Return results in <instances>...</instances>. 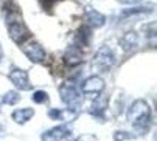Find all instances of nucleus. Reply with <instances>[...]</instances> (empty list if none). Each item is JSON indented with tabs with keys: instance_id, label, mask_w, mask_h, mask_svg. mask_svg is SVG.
Returning <instances> with one entry per match:
<instances>
[{
	"instance_id": "obj_7",
	"label": "nucleus",
	"mask_w": 157,
	"mask_h": 141,
	"mask_svg": "<svg viewBox=\"0 0 157 141\" xmlns=\"http://www.w3.org/2000/svg\"><path fill=\"white\" fill-rule=\"evenodd\" d=\"M10 81L16 85V88L22 90V91H27V90H31V84H30V79H28V73L22 68H13L10 72Z\"/></svg>"
},
{
	"instance_id": "obj_16",
	"label": "nucleus",
	"mask_w": 157,
	"mask_h": 141,
	"mask_svg": "<svg viewBox=\"0 0 157 141\" xmlns=\"http://www.w3.org/2000/svg\"><path fill=\"white\" fill-rule=\"evenodd\" d=\"M149 9L146 8H128V9H123L120 13V17L121 19H126V17H131V16H139V14H148Z\"/></svg>"
},
{
	"instance_id": "obj_11",
	"label": "nucleus",
	"mask_w": 157,
	"mask_h": 141,
	"mask_svg": "<svg viewBox=\"0 0 157 141\" xmlns=\"http://www.w3.org/2000/svg\"><path fill=\"white\" fill-rule=\"evenodd\" d=\"M86 22H87V25L92 27V28H101L106 23V17L97 9L87 8L86 9Z\"/></svg>"
},
{
	"instance_id": "obj_8",
	"label": "nucleus",
	"mask_w": 157,
	"mask_h": 141,
	"mask_svg": "<svg viewBox=\"0 0 157 141\" xmlns=\"http://www.w3.org/2000/svg\"><path fill=\"white\" fill-rule=\"evenodd\" d=\"M70 133L72 132L67 126H56V127L48 129L47 132H44L40 139L42 141H62L67 136H70Z\"/></svg>"
},
{
	"instance_id": "obj_15",
	"label": "nucleus",
	"mask_w": 157,
	"mask_h": 141,
	"mask_svg": "<svg viewBox=\"0 0 157 141\" xmlns=\"http://www.w3.org/2000/svg\"><path fill=\"white\" fill-rule=\"evenodd\" d=\"M89 40H90V30L86 28V27H81L78 30L76 36H75V45H78V46L82 48V46H86L89 43Z\"/></svg>"
},
{
	"instance_id": "obj_2",
	"label": "nucleus",
	"mask_w": 157,
	"mask_h": 141,
	"mask_svg": "<svg viewBox=\"0 0 157 141\" xmlns=\"http://www.w3.org/2000/svg\"><path fill=\"white\" fill-rule=\"evenodd\" d=\"M5 20H6L8 34L16 43L22 45L25 42V39L30 37V31H28V28H27L25 22H24V19H22L17 8L5 9Z\"/></svg>"
},
{
	"instance_id": "obj_6",
	"label": "nucleus",
	"mask_w": 157,
	"mask_h": 141,
	"mask_svg": "<svg viewBox=\"0 0 157 141\" xmlns=\"http://www.w3.org/2000/svg\"><path fill=\"white\" fill-rule=\"evenodd\" d=\"M81 90L87 96H97L104 90V81L100 76H89L84 79Z\"/></svg>"
},
{
	"instance_id": "obj_18",
	"label": "nucleus",
	"mask_w": 157,
	"mask_h": 141,
	"mask_svg": "<svg viewBox=\"0 0 157 141\" xmlns=\"http://www.w3.org/2000/svg\"><path fill=\"white\" fill-rule=\"evenodd\" d=\"M19 101H20V96H19V93L14 91V90L6 91L5 96H3V102H5L6 106H14V104L19 102Z\"/></svg>"
},
{
	"instance_id": "obj_21",
	"label": "nucleus",
	"mask_w": 157,
	"mask_h": 141,
	"mask_svg": "<svg viewBox=\"0 0 157 141\" xmlns=\"http://www.w3.org/2000/svg\"><path fill=\"white\" fill-rule=\"evenodd\" d=\"M2 58H3V50H2V45H0V61H2Z\"/></svg>"
},
{
	"instance_id": "obj_9",
	"label": "nucleus",
	"mask_w": 157,
	"mask_h": 141,
	"mask_svg": "<svg viewBox=\"0 0 157 141\" xmlns=\"http://www.w3.org/2000/svg\"><path fill=\"white\" fill-rule=\"evenodd\" d=\"M82 58H84V53H82V48L78 45H70L69 48H67L65 54H64V62L65 65L69 67H76L82 62Z\"/></svg>"
},
{
	"instance_id": "obj_22",
	"label": "nucleus",
	"mask_w": 157,
	"mask_h": 141,
	"mask_svg": "<svg viewBox=\"0 0 157 141\" xmlns=\"http://www.w3.org/2000/svg\"><path fill=\"white\" fill-rule=\"evenodd\" d=\"M73 141H79V138H76V139H73Z\"/></svg>"
},
{
	"instance_id": "obj_20",
	"label": "nucleus",
	"mask_w": 157,
	"mask_h": 141,
	"mask_svg": "<svg viewBox=\"0 0 157 141\" xmlns=\"http://www.w3.org/2000/svg\"><path fill=\"white\" fill-rule=\"evenodd\" d=\"M118 2H121V3H124V5H137L140 0H118Z\"/></svg>"
},
{
	"instance_id": "obj_5",
	"label": "nucleus",
	"mask_w": 157,
	"mask_h": 141,
	"mask_svg": "<svg viewBox=\"0 0 157 141\" xmlns=\"http://www.w3.org/2000/svg\"><path fill=\"white\" fill-rule=\"evenodd\" d=\"M22 51H24V54L34 64H39L45 59V50L40 46V43L33 42V40L22 45Z\"/></svg>"
},
{
	"instance_id": "obj_13",
	"label": "nucleus",
	"mask_w": 157,
	"mask_h": 141,
	"mask_svg": "<svg viewBox=\"0 0 157 141\" xmlns=\"http://www.w3.org/2000/svg\"><path fill=\"white\" fill-rule=\"evenodd\" d=\"M106 109H107V98H106V96H97L95 102L92 104V107H90V110H89V112H90L95 118L103 120Z\"/></svg>"
},
{
	"instance_id": "obj_4",
	"label": "nucleus",
	"mask_w": 157,
	"mask_h": 141,
	"mask_svg": "<svg viewBox=\"0 0 157 141\" xmlns=\"http://www.w3.org/2000/svg\"><path fill=\"white\" fill-rule=\"evenodd\" d=\"M117 58H115V53L112 48H109V46H101V48L97 51L95 54V65L101 70V72H107V70H110L112 67H114Z\"/></svg>"
},
{
	"instance_id": "obj_17",
	"label": "nucleus",
	"mask_w": 157,
	"mask_h": 141,
	"mask_svg": "<svg viewBox=\"0 0 157 141\" xmlns=\"http://www.w3.org/2000/svg\"><path fill=\"white\" fill-rule=\"evenodd\" d=\"M31 101H33L34 104H45V102L48 101V93L44 91V90H37V91L33 93Z\"/></svg>"
},
{
	"instance_id": "obj_3",
	"label": "nucleus",
	"mask_w": 157,
	"mask_h": 141,
	"mask_svg": "<svg viewBox=\"0 0 157 141\" xmlns=\"http://www.w3.org/2000/svg\"><path fill=\"white\" fill-rule=\"evenodd\" d=\"M59 95L61 99L65 106H69V109H75L78 110V106L81 104V93L78 90V87L75 85V82H64L59 87Z\"/></svg>"
},
{
	"instance_id": "obj_14",
	"label": "nucleus",
	"mask_w": 157,
	"mask_h": 141,
	"mask_svg": "<svg viewBox=\"0 0 157 141\" xmlns=\"http://www.w3.org/2000/svg\"><path fill=\"white\" fill-rule=\"evenodd\" d=\"M120 43H121L124 51H131L134 48H137V46H139V36H137V33H134V31L126 33L120 39Z\"/></svg>"
},
{
	"instance_id": "obj_19",
	"label": "nucleus",
	"mask_w": 157,
	"mask_h": 141,
	"mask_svg": "<svg viewBox=\"0 0 157 141\" xmlns=\"http://www.w3.org/2000/svg\"><path fill=\"white\" fill-rule=\"evenodd\" d=\"M131 138H134V135L128 133L124 130H117L114 133V141H124V139H131Z\"/></svg>"
},
{
	"instance_id": "obj_10",
	"label": "nucleus",
	"mask_w": 157,
	"mask_h": 141,
	"mask_svg": "<svg viewBox=\"0 0 157 141\" xmlns=\"http://www.w3.org/2000/svg\"><path fill=\"white\" fill-rule=\"evenodd\" d=\"M48 116L53 121L69 123V121L75 120L78 116V110H75V109H50L48 110Z\"/></svg>"
},
{
	"instance_id": "obj_1",
	"label": "nucleus",
	"mask_w": 157,
	"mask_h": 141,
	"mask_svg": "<svg viewBox=\"0 0 157 141\" xmlns=\"http://www.w3.org/2000/svg\"><path fill=\"white\" fill-rule=\"evenodd\" d=\"M128 121L139 132H146L151 123V109L145 99H136L128 109Z\"/></svg>"
},
{
	"instance_id": "obj_12",
	"label": "nucleus",
	"mask_w": 157,
	"mask_h": 141,
	"mask_svg": "<svg viewBox=\"0 0 157 141\" xmlns=\"http://www.w3.org/2000/svg\"><path fill=\"white\" fill-rule=\"evenodd\" d=\"M33 116H34V109L24 107V109L14 110L13 115H11V118H13V121L17 123V124H25V123H28V121L33 118Z\"/></svg>"
}]
</instances>
